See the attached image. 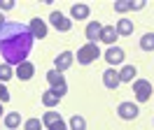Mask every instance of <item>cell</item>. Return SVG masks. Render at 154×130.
Here are the masks:
<instances>
[{"instance_id":"4fadbf2b","label":"cell","mask_w":154,"mask_h":130,"mask_svg":"<svg viewBox=\"0 0 154 130\" xmlns=\"http://www.w3.org/2000/svg\"><path fill=\"white\" fill-rule=\"evenodd\" d=\"M47 81L51 84V88H61V86H66V77L58 72V70H49L47 72Z\"/></svg>"},{"instance_id":"ba28073f","label":"cell","mask_w":154,"mask_h":130,"mask_svg":"<svg viewBox=\"0 0 154 130\" xmlns=\"http://www.w3.org/2000/svg\"><path fill=\"white\" fill-rule=\"evenodd\" d=\"M72 61H75V56H72V51H61V54L54 58V70H58V72H63V70H68L70 65H72Z\"/></svg>"},{"instance_id":"603a6c76","label":"cell","mask_w":154,"mask_h":130,"mask_svg":"<svg viewBox=\"0 0 154 130\" xmlns=\"http://www.w3.org/2000/svg\"><path fill=\"white\" fill-rule=\"evenodd\" d=\"M7 79H12V65L2 63L0 65V84H5Z\"/></svg>"},{"instance_id":"277c9868","label":"cell","mask_w":154,"mask_h":130,"mask_svg":"<svg viewBox=\"0 0 154 130\" xmlns=\"http://www.w3.org/2000/svg\"><path fill=\"white\" fill-rule=\"evenodd\" d=\"M66 95V86H61V88H49V91L42 93V105L45 107H54L61 102V98Z\"/></svg>"},{"instance_id":"6da1fadb","label":"cell","mask_w":154,"mask_h":130,"mask_svg":"<svg viewBox=\"0 0 154 130\" xmlns=\"http://www.w3.org/2000/svg\"><path fill=\"white\" fill-rule=\"evenodd\" d=\"M35 37L26 23L7 21L0 28V54L7 65H21L28 58Z\"/></svg>"},{"instance_id":"83f0119b","label":"cell","mask_w":154,"mask_h":130,"mask_svg":"<svg viewBox=\"0 0 154 130\" xmlns=\"http://www.w3.org/2000/svg\"><path fill=\"white\" fill-rule=\"evenodd\" d=\"M5 23H7V21H5V16H2V12H0V28L5 26Z\"/></svg>"},{"instance_id":"7402d4cb","label":"cell","mask_w":154,"mask_h":130,"mask_svg":"<svg viewBox=\"0 0 154 130\" xmlns=\"http://www.w3.org/2000/svg\"><path fill=\"white\" fill-rule=\"evenodd\" d=\"M128 9H133V2H131V0H117L115 2V12H119V14H124Z\"/></svg>"},{"instance_id":"2e32d148","label":"cell","mask_w":154,"mask_h":130,"mask_svg":"<svg viewBox=\"0 0 154 130\" xmlns=\"http://www.w3.org/2000/svg\"><path fill=\"white\" fill-rule=\"evenodd\" d=\"M117 40V30L115 26H103V30H100V42H105V44L112 46V42Z\"/></svg>"},{"instance_id":"7a4b0ae2","label":"cell","mask_w":154,"mask_h":130,"mask_svg":"<svg viewBox=\"0 0 154 130\" xmlns=\"http://www.w3.org/2000/svg\"><path fill=\"white\" fill-rule=\"evenodd\" d=\"M98 56H100L98 44H96V42H87L84 46L77 49V63H79V65H89V63H94Z\"/></svg>"},{"instance_id":"7c38bea8","label":"cell","mask_w":154,"mask_h":130,"mask_svg":"<svg viewBox=\"0 0 154 130\" xmlns=\"http://www.w3.org/2000/svg\"><path fill=\"white\" fill-rule=\"evenodd\" d=\"M33 72H35V67H33V63H28V61H23L21 65H17V77H19L21 81H28L30 77H33Z\"/></svg>"},{"instance_id":"e0dca14e","label":"cell","mask_w":154,"mask_h":130,"mask_svg":"<svg viewBox=\"0 0 154 130\" xmlns=\"http://www.w3.org/2000/svg\"><path fill=\"white\" fill-rule=\"evenodd\" d=\"M115 30H117V35H131V33H133V21H128V19H119L117 26H115Z\"/></svg>"},{"instance_id":"ac0fdd59","label":"cell","mask_w":154,"mask_h":130,"mask_svg":"<svg viewBox=\"0 0 154 130\" xmlns=\"http://www.w3.org/2000/svg\"><path fill=\"white\" fill-rule=\"evenodd\" d=\"M135 67L133 65H124L122 70H119V81H133V77H135Z\"/></svg>"},{"instance_id":"52a82bcc","label":"cell","mask_w":154,"mask_h":130,"mask_svg":"<svg viewBox=\"0 0 154 130\" xmlns=\"http://www.w3.org/2000/svg\"><path fill=\"white\" fill-rule=\"evenodd\" d=\"M117 114H119L124 121H133L140 111H138V105H133V102H122V105L117 107Z\"/></svg>"},{"instance_id":"44dd1931","label":"cell","mask_w":154,"mask_h":130,"mask_svg":"<svg viewBox=\"0 0 154 130\" xmlns=\"http://www.w3.org/2000/svg\"><path fill=\"white\" fill-rule=\"evenodd\" d=\"M70 128L72 130H87V121L82 119L79 114H75V116L70 119Z\"/></svg>"},{"instance_id":"4316f807","label":"cell","mask_w":154,"mask_h":130,"mask_svg":"<svg viewBox=\"0 0 154 130\" xmlns=\"http://www.w3.org/2000/svg\"><path fill=\"white\" fill-rule=\"evenodd\" d=\"M145 7V0H138V2H133V9L138 12V9H143Z\"/></svg>"},{"instance_id":"484cf974","label":"cell","mask_w":154,"mask_h":130,"mask_svg":"<svg viewBox=\"0 0 154 130\" xmlns=\"http://www.w3.org/2000/svg\"><path fill=\"white\" fill-rule=\"evenodd\" d=\"M0 100H2V102L10 100V91L5 88V84H0Z\"/></svg>"},{"instance_id":"cb8c5ba5","label":"cell","mask_w":154,"mask_h":130,"mask_svg":"<svg viewBox=\"0 0 154 130\" xmlns=\"http://www.w3.org/2000/svg\"><path fill=\"white\" fill-rule=\"evenodd\" d=\"M23 128L26 130H42V121L40 119H28L26 123H23Z\"/></svg>"},{"instance_id":"8fae6325","label":"cell","mask_w":154,"mask_h":130,"mask_svg":"<svg viewBox=\"0 0 154 130\" xmlns=\"http://www.w3.org/2000/svg\"><path fill=\"white\" fill-rule=\"evenodd\" d=\"M103 84H105L107 88H112V91H115L117 86H119V72H117V70H112V67H110V70H105V72H103Z\"/></svg>"},{"instance_id":"d4e9b609","label":"cell","mask_w":154,"mask_h":130,"mask_svg":"<svg viewBox=\"0 0 154 130\" xmlns=\"http://www.w3.org/2000/svg\"><path fill=\"white\" fill-rule=\"evenodd\" d=\"M7 9H14V0H0V12H7Z\"/></svg>"},{"instance_id":"5bb4252c","label":"cell","mask_w":154,"mask_h":130,"mask_svg":"<svg viewBox=\"0 0 154 130\" xmlns=\"http://www.w3.org/2000/svg\"><path fill=\"white\" fill-rule=\"evenodd\" d=\"M100 30H103V26H100L98 21H91V23L87 26V30H84V33H87V40H89V42L100 40Z\"/></svg>"},{"instance_id":"d6986e66","label":"cell","mask_w":154,"mask_h":130,"mask_svg":"<svg viewBox=\"0 0 154 130\" xmlns=\"http://www.w3.org/2000/svg\"><path fill=\"white\" fill-rule=\"evenodd\" d=\"M140 49L143 51H154V33H145L140 40Z\"/></svg>"},{"instance_id":"30bf717a","label":"cell","mask_w":154,"mask_h":130,"mask_svg":"<svg viewBox=\"0 0 154 130\" xmlns=\"http://www.w3.org/2000/svg\"><path fill=\"white\" fill-rule=\"evenodd\" d=\"M105 61L110 65H119L124 63V49H119V46H110L105 51Z\"/></svg>"},{"instance_id":"3957f363","label":"cell","mask_w":154,"mask_h":130,"mask_svg":"<svg viewBox=\"0 0 154 130\" xmlns=\"http://www.w3.org/2000/svg\"><path fill=\"white\" fill-rule=\"evenodd\" d=\"M133 91H135V100L138 102H147L149 95H152V84L147 81V79H135Z\"/></svg>"},{"instance_id":"9c48e42d","label":"cell","mask_w":154,"mask_h":130,"mask_svg":"<svg viewBox=\"0 0 154 130\" xmlns=\"http://www.w3.org/2000/svg\"><path fill=\"white\" fill-rule=\"evenodd\" d=\"M28 28H30V33H33V37H35V40H42V37L47 35V23H45L40 16L33 19V21L28 23Z\"/></svg>"},{"instance_id":"ffe728a7","label":"cell","mask_w":154,"mask_h":130,"mask_svg":"<svg viewBox=\"0 0 154 130\" xmlns=\"http://www.w3.org/2000/svg\"><path fill=\"white\" fill-rule=\"evenodd\" d=\"M19 123H21V114H17V111H10L5 116V126L7 128H19Z\"/></svg>"},{"instance_id":"5b68a950","label":"cell","mask_w":154,"mask_h":130,"mask_svg":"<svg viewBox=\"0 0 154 130\" xmlns=\"http://www.w3.org/2000/svg\"><path fill=\"white\" fill-rule=\"evenodd\" d=\"M49 21H51V26L56 28L58 33H68V30L72 28V21L68 16H63L61 12H51V14H49Z\"/></svg>"},{"instance_id":"f1b7e54d","label":"cell","mask_w":154,"mask_h":130,"mask_svg":"<svg viewBox=\"0 0 154 130\" xmlns=\"http://www.w3.org/2000/svg\"><path fill=\"white\" fill-rule=\"evenodd\" d=\"M0 116H2V105H0Z\"/></svg>"},{"instance_id":"9a60e30c","label":"cell","mask_w":154,"mask_h":130,"mask_svg":"<svg viewBox=\"0 0 154 130\" xmlns=\"http://www.w3.org/2000/svg\"><path fill=\"white\" fill-rule=\"evenodd\" d=\"M70 16L72 19H87L89 16V5H84V2L72 5V7H70Z\"/></svg>"},{"instance_id":"8992f818","label":"cell","mask_w":154,"mask_h":130,"mask_svg":"<svg viewBox=\"0 0 154 130\" xmlns=\"http://www.w3.org/2000/svg\"><path fill=\"white\" fill-rule=\"evenodd\" d=\"M42 123H45L49 130H66V121L61 119V114H56V111H47V114L42 116Z\"/></svg>"}]
</instances>
